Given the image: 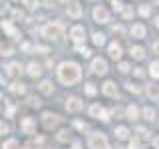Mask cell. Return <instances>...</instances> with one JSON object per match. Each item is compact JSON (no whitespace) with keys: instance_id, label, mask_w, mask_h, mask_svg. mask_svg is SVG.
I'll use <instances>...</instances> for the list:
<instances>
[{"instance_id":"cell-1","label":"cell","mask_w":159,"mask_h":149,"mask_svg":"<svg viewBox=\"0 0 159 149\" xmlns=\"http://www.w3.org/2000/svg\"><path fill=\"white\" fill-rule=\"evenodd\" d=\"M82 78V70L76 62H62L58 66V79L64 86H74Z\"/></svg>"},{"instance_id":"cell-2","label":"cell","mask_w":159,"mask_h":149,"mask_svg":"<svg viewBox=\"0 0 159 149\" xmlns=\"http://www.w3.org/2000/svg\"><path fill=\"white\" fill-rule=\"evenodd\" d=\"M88 147L89 149H111L109 147L107 137L103 135L102 131H92L88 135Z\"/></svg>"},{"instance_id":"cell-3","label":"cell","mask_w":159,"mask_h":149,"mask_svg":"<svg viewBox=\"0 0 159 149\" xmlns=\"http://www.w3.org/2000/svg\"><path fill=\"white\" fill-rule=\"evenodd\" d=\"M64 34V24L62 22H48L46 26L42 28V36L48 38V40H58L62 38Z\"/></svg>"},{"instance_id":"cell-4","label":"cell","mask_w":159,"mask_h":149,"mask_svg":"<svg viewBox=\"0 0 159 149\" xmlns=\"http://www.w3.org/2000/svg\"><path fill=\"white\" fill-rule=\"evenodd\" d=\"M60 121H62V117H60L58 113H50V111L42 113V125L46 127V129H52V127H56Z\"/></svg>"},{"instance_id":"cell-5","label":"cell","mask_w":159,"mask_h":149,"mask_svg":"<svg viewBox=\"0 0 159 149\" xmlns=\"http://www.w3.org/2000/svg\"><path fill=\"white\" fill-rule=\"evenodd\" d=\"M70 38L74 40L76 46H82L84 40H86V30H84V26H74L72 30H70Z\"/></svg>"},{"instance_id":"cell-6","label":"cell","mask_w":159,"mask_h":149,"mask_svg":"<svg viewBox=\"0 0 159 149\" xmlns=\"http://www.w3.org/2000/svg\"><path fill=\"white\" fill-rule=\"evenodd\" d=\"M89 115L96 117V119H102V121H109V113L103 109L99 103H93V106H89Z\"/></svg>"},{"instance_id":"cell-7","label":"cell","mask_w":159,"mask_h":149,"mask_svg":"<svg viewBox=\"0 0 159 149\" xmlns=\"http://www.w3.org/2000/svg\"><path fill=\"white\" fill-rule=\"evenodd\" d=\"M93 20L98 24H107L109 22V12L106 10V6H96L93 8Z\"/></svg>"},{"instance_id":"cell-8","label":"cell","mask_w":159,"mask_h":149,"mask_svg":"<svg viewBox=\"0 0 159 149\" xmlns=\"http://www.w3.org/2000/svg\"><path fill=\"white\" fill-rule=\"evenodd\" d=\"M82 107H84V103H82V99L76 97V96H72V97H68L66 99V109L70 113H78V111H82Z\"/></svg>"},{"instance_id":"cell-9","label":"cell","mask_w":159,"mask_h":149,"mask_svg":"<svg viewBox=\"0 0 159 149\" xmlns=\"http://www.w3.org/2000/svg\"><path fill=\"white\" fill-rule=\"evenodd\" d=\"M92 72L93 74H98V76H106V72H107V62L103 58H96L92 62Z\"/></svg>"},{"instance_id":"cell-10","label":"cell","mask_w":159,"mask_h":149,"mask_svg":"<svg viewBox=\"0 0 159 149\" xmlns=\"http://www.w3.org/2000/svg\"><path fill=\"white\" fill-rule=\"evenodd\" d=\"M4 70H6V74L10 78H18L20 74H22V64H20V62H10Z\"/></svg>"},{"instance_id":"cell-11","label":"cell","mask_w":159,"mask_h":149,"mask_svg":"<svg viewBox=\"0 0 159 149\" xmlns=\"http://www.w3.org/2000/svg\"><path fill=\"white\" fill-rule=\"evenodd\" d=\"M107 54H109V58L119 60V58H121V44H119V42H111L107 46Z\"/></svg>"},{"instance_id":"cell-12","label":"cell","mask_w":159,"mask_h":149,"mask_svg":"<svg viewBox=\"0 0 159 149\" xmlns=\"http://www.w3.org/2000/svg\"><path fill=\"white\" fill-rule=\"evenodd\" d=\"M102 92L106 93L107 97H117V86H116V82H106L102 86Z\"/></svg>"},{"instance_id":"cell-13","label":"cell","mask_w":159,"mask_h":149,"mask_svg":"<svg viewBox=\"0 0 159 149\" xmlns=\"http://www.w3.org/2000/svg\"><path fill=\"white\" fill-rule=\"evenodd\" d=\"M131 38H137V40H141V38H145V26L143 24H131Z\"/></svg>"},{"instance_id":"cell-14","label":"cell","mask_w":159,"mask_h":149,"mask_svg":"<svg viewBox=\"0 0 159 149\" xmlns=\"http://www.w3.org/2000/svg\"><path fill=\"white\" fill-rule=\"evenodd\" d=\"M66 10H68L70 18H80V16H82V6H80V2H72Z\"/></svg>"},{"instance_id":"cell-15","label":"cell","mask_w":159,"mask_h":149,"mask_svg":"<svg viewBox=\"0 0 159 149\" xmlns=\"http://www.w3.org/2000/svg\"><path fill=\"white\" fill-rule=\"evenodd\" d=\"M34 127H36V123H34V119L32 117H24L22 119V131L24 133H34Z\"/></svg>"},{"instance_id":"cell-16","label":"cell","mask_w":159,"mask_h":149,"mask_svg":"<svg viewBox=\"0 0 159 149\" xmlns=\"http://www.w3.org/2000/svg\"><path fill=\"white\" fill-rule=\"evenodd\" d=\"M40 74H42V66L36 62H30L28 64V76H32V78H38Z\"/></svg>"},{"instance_id":"cell-17","label":"cell","mask_w":159,"mask_h":149,"mask_svg":"<svg viewBox=\"0 0 159 149\" xmlns=\"http://www.w3.org/2000/svg\"><path fill=\"white\" fill-rule=\"evenodd\" d=\"M116 137H117V139H121V141L129 139V129H127L125 125H119V127H116Z\"/></svg>"},{"instance_id":"cell-18","label":"cell","mask_w":159,"mask_h":149,"mask_svg":"<svg viewBox=\"0 0 159 149\" xmlns=\"http://www.w3.org/2000/svg\"><path fill=\"white\" fill-rule=\"evenodd\" d=\"M129 54H131L133 60H143V56H145V50H143L141 46H133L131 50H129Z\"/></svg>"},{"instance_id":"cell-19","label":"cell","mask_w":159,"mask_h":149,"mask_svg":"<svg viewBox=\"0 0 159 149\" xmlns=\"http://www.w3.org/2000/svg\"><path fill=\"white\" fill-rule=\"evenodd\" d=\"M147 96L151 99H159V86H155V84H147Z\"/></svg>"},{"instance_id":"cell-20","label":"cell","mask_w":159,"mask_h":149,"mask_svg":"<svg viewBox=\"0 0 159 149\" xmlns=\"http://www.w3.org/2000/svg\"><path fill=\"white\" fill-rule=\"evenodd\" d=\"M10 92L12 93H26V86L22 82H12L10 84Z\"/></svg>"},{"instance_id":"cell-21","label":"cell","mask_w":159,"mask_h":149,"mask_svg":"<svg viewBox=\"0 0 159 149\" xmlns=\"http://www.w3.org/2000/svg\"><path fill=\"white\" fill-rule=\"evenodd\" d=\"M141 115H143V119H147V121H153V119H155V109L145 106L141 109Z\"/></svg>"},{"instance_id":"cell-22","label":"cell","mask_w":159,"mask_h":149,"mask_svg":"<svg viewBox=\"0 0 159 149\" xmlns=\"http://www.w3.org/2000/svg\"><path fill=\"white\" fill-rule=\"evenodd\" d=\"M2 30L6 34H10V36H18V32H16V28L12 26V22H8V20H4L2 22Z\"/></svg>"},{"instance_id":"cell-23","label":"cell","mask_w":159,"mask_h":149,"mask_svg":"<svg viewBox=\"0 0 159 149\" xmlns=\"http://www.w3.org/2000/svg\"><path fill=\"white\" fill-rule=\"evenodd\" d=\"M40 92L46 93V96L54 93V84H52V82H42V84H40Z\"/></svg>"},{"instance_id":"cell-24","label":"cell","mask_w":159,"mask_h":149,"mask_svg":"<svg viewBox=\"0 0 159 149\" xmlns=\"http://www.w3.org/2000/svg\"><path fill=\"white\" fill-rule=\"evenodd\" d=\"M125 115H127V119H137V115H139L137 107H135V106H129V107L125 109Z\"/></svg>"},{"instance_id":"cell-25","label":"cell","mask_w":159,"mask_h":149,"mask_svg":"<svg viewBox=\"0 0 159 149\" xmlns=\"http://www.w3.org/2000/svg\"><path fill=\"white\" fill-rule=\"evenodd\" d=\"M2 149H20V145H18L16 139H6L4 145H2Z\"/></svg>"},{"instance_id":"cell-26","label":"cell","mask_w":159,"mask_h":149,"mask_svg":"<svg viewBox=\"0 0 159 149\" xmlns=\"http://www.w3.org/2000/svg\"><path fill=\"white\" fill-rule=\"evenodd\" d=\"M92 38H93V44H96V46H103V44H106V36L99 34V32H96Z\"/></svg>"},{"instance_id":"cell-27","label":"cell","mask_w":159,"mask_h":149,"mask_svg":"<svg viewBox=\"0 0 159 149\" xmlns=\"http://www.w3.org/2000/svg\"><path fill=\"white\" fill-rule=\"evenodd\" d=\"M58 141H60V143L70 141V131H68V129H62V131L58 133Z\"/></svg>"},{"instance_id":"cell-28","label":"cell","mask_w":159,"mask_h":149,"mask_svg":"<svg viewBox=\"0 0 159 149\" xmlns=\"http://www.w3.org/2000/svg\"><path fill=\"white\" fill-rule=\"evenodd\" d=\"M76 50H78L80 56H84V58H89V56H92V50L86 48V46H76Z\"/></svg>"},{"instance_id":"cell-29","label":"cell","mask_w":159,"mask_h":149,"mask_svg":"<svg viewBox=\"0 0 159 149\" xmlns=\"http://www.w3.org/2000/svg\"><path fill=\"white\" fill-rule=\"evenodd\" d=\"M149 74H151L153 78H159V62H153L151 66H149Z\"/></svg>"},{"instance_id":"cell-30","label":"cell","mask_w":159,"mask_h":149,"mask_svg":"<svg viewBox=\"0 0 159 149\" xmlns=\"http://www.w3.org/2000/svg\"><path fill=\"white\" fill-rule=\"evenodd\" d=\"M139 14H141L143 18L151 16V6H147V4H143V6H139Z\"/></svg>"},{"instance_id":"cell-31","label":"cell","mask_w":159,"mask_h":149,"mask_svg":"<svg viewBox=\"0 0 159 149\" xmlns=\"http://www.w3.org/2000/svg\"><path fill=\"white\" fill-rule=\"evenodd\" d=\"M26 103H28L30 107H38V106H40V99H38L36 96H30V97L26 99Z\"/></svg>"},{"instance_id":"cell-32","label":"cell","mask_w":159,"mask_h":149,"mask_svg":"<svg viewBox=\"0 0 159 149\" xmlns=\"http://www.w3.org/2000/svg\"><path fill=\"white\" fill-rule=\"evenodd\" d=\"M111 6H113L116 12H121V10H123V2H121V0H111Z\"/></svg>"},{"instance_id":"cell-33","label":"cell","mask_w":159,"mask_h":149,"mask_svg":"<svg viewBox=\"0 0 159 149\" xmlns=\"http://www.w3.org/2000/svg\"><path fill=\"white\" fill-rule=\"evenodd\" d=\"M125 88L129 89V92H133V93H141V88H137L135 84H131V82H127V84H125Z\"/></svg>"},{"instance_id":"cell-34","label":"cell","mask_w":159,"mask_h":149,"mask_svg":"<svg viewBox=\"0 0 159 149\" xmlns=\"http://www.w3.org/2000/svg\"><path fill=\"white\" fill-rule=\"evenodd\" d=\"M96 92H98V89H96L93 84H86V93H88V96H93Z\"/></svg>"},{"instance_id":"cell-35","label":"cell","mask_w":159,"mask_h":149,"mask_svg":"<svg viewBox=\"0 0 159 149\" xmlns=\"http://www.w3.org/2000/svg\"><path fill=\"white\" fill-rule=\"evenodd\" d=\"M137 133H139V137H141V139H149V131H147V129L145 127H137Z\"/></svg>"},{"instance_id":"cell-36","label":"cell","mask_w":159,"mask_h":149,"mask_svg":"<svg viewBox=\"0 0 159 149\" xmlns=\"http://www.w3.org/2000/svg\"><path fill=\"white\" fill-rule=\"evenodd\" d=\"M129 68H131V66H129L127 62H121V64H119V72H121V74H127Z\"/></svg>"},{"instance_id":"cell-37","label":"cell","mask_w":159,"mask_h":149,"mask_svg":"<svg viewBox=\"0 0 159 149\" xmlns=\"http://www.w3.org/2000/svg\"><path fill=\"white\" fill-rule=\"evenodd\" d=\"M129 149H139V139L137 137L129 139Z\"/></svg>"},{"instance_id":"cell-38","label":"cell","mask_w":159,"mask_h":149,"mask_svg":"<svg viewBox=\"0 0 159 149\" xmlns=\"http://www.w3.org/2000/svg\"><path fill=\"white\" fill-rule=\"evenodd\" d=\"M113 34H117V36H123V34H125V28H123V26H113Z\"/></svg>"},{"instance_id":"cell-39","label":"cell","mask_w":159,"mask_h":149,"mask_svg":"<svg viewBox=\"0 0 159 149\" xmlns=\"http://www.w3.org/2000/svg\"><path fill=\"white\" fill-rule=\"evenodd\" d=\"M10 54H12V48L8 44H2V56H10Z\"/></svg>"},{"instance_id":"cell-40","label":"cell","mask_w":159,"mask_h":149,"mask_svg":"<svg viewBox=\"0 0 159 149\" xmlns=\"http://www.w3.org/2000/svg\"><path fill=\"white\" fill-rule=\"evenodd\" d=\"M123 18H125V20L133 18V10L131 8H123Z\"/></svg>"},{"instance_id":"cell-41","label":"cell","mask_w":159,"mask_h":149,"mask_svg":"<svg viewBox=\"0 0 159 149\" xmlns=\"http://www.w3.org/2000/svg\"><path fill=\"white\" fill-rule=\"evenodd\" d=\"M133 74H135L137 78H143V76H145V70H143V68H133Z\"/></svg>"},{"instance_id":"cell-42","label":"cell","mask_w":159,"mask_h":149,"mask_svg":"<svg viewBox=\"0 0 159 149\" xmlns=\"http://www.w3.org/2000/svg\"><path fill=\"white\" fill-rule=\"evenodd\" d=\"M0 131H2V135H6V133H10V125L2 121V125H0Z\"/></svg>"},{"instance_id":"cell-43","label":"cell","mask_w":159,"mask_h":149,"mask_svg":"<svg viewBox=\"0 0 159 149\" xmlns=\"http://www.w3.org/2000/svg\"><path fill=\"white\" fill-rule=\"evenodd\" d=\"M24 4H26L28 8H36V6H38V2H36V0H24Z\"/></svg>"},{"instance_id":"cell-44","label":"cell","mask_w":159,"mask_h":149,"mask_svg":"<svg viewBox=\"0 0 159 149\" xmlns=\"http://www.w3.org/2000/svg\"><path fill=\"white\" fill-rule=\"evenodd\" d=\"M12 16L14 18H24V14H22V10H12Z\"/></svg>"},{"instance_id":"cell-45","label":"cell","mask_w":159,"mask_h":149,"mask_svg":"<svg viewBox=\"0 0 159 149\" xmlns=\"http://www.w3.org/2000/svg\"><path fill=\"white\" fill-rule=\"evenodd\" d=\"M14 111H16V109H14L12 106H8V109H6V115H8V117H12V115H14Z\"/></svg>"},{"instance_id":"cell-46","label":"cell","mask_w":159,"mask_h":149,"mask_svg":"<svg viewBox=\"0 0 159 149\" xmlns=\"http://www.w3.org/2000/svg\"><path fill=\"white\" fill-rule=\"evenodd\" d=\"M22 50L24 52H32V46H30V44H22Z\"/></svg>"},{"instance_id":"cell-47","label":"cell","mask_w":159,"mask_h":149,"mask_svg":"<svg viewBox=\"0 0 159 149\" xmlns=\"http://www.w3.org/2000/svg\"><path fill=\"white\" fill-rule=\"evenodd\" d=\"M76 127H78V129H86V123H82V121H76Z\"/></svg>"},{"instance_id":"cell-48","label":"cell","mask_w":159,"mask_h":149,"mask_svg":"<svg viewBox=\"0 0 159 149\" xmlns=\"http://www.w3.org/2000/svg\"><path fill=\"white\" fill-rule=\"evenodd\" d=\"M153 52H155V54H159V42H155V44H153Z\"/></svg>"},{"instance_id":"cell-49","label":"cell","mask_w":159,"mask_h":149,"mask_svg":"<svg viewBox=\"0 0 159 149\" xmlns=\"http://www.w3.org/2000/svg\"><path fill=\"white\" fill-rule=\"evenodd\" d=\"M153 145H155V149H159V137L153 139Z\"/></svg>"},{"instance_id":"cell-50","label":"cell","mask_w":159,"mask_h":149,"mask_svg":"<svg viewBox=\"0 0 159 149\" xmlns=\"http://www.w3.org/2000/svg\"><path fill=\"white\" fill-rule=\"evenodd\" d=\"M44 4H46V6H52V4H54V0H44Z\"/></svg>"},{"instance_id":"cell-51","label":"cell","mask_w":159,"mask_h":149,"mask_svg":"<svg viewBox=\"0 0 159 149\" xmlns=\"http://www.w3.org/2000/svg\"><path fill=\"white\" fill-rule=\"evenodd\" d=\"M72 149H82V145H80V143H74V145H72Z\"/></svg>"},{"instance_id":"cell-52","label":"cell","mask_w":159,"mask_h":149,"mask_svg":"<svg viewBox=\"0 0 159 149\" xmlns=\"http://www.w3.org/2000/svg\"><path fill=\"white\" fill-rule=\"evenodd\" d=\"M22 149H34V147L32 145H26V147H22Z\"/></svg>"},{"instance_id":"cell-53","label":"cell","mask_w":159,"mask_h":149,"mask_svg":"<svg viewBox=\"0 0 159 149\" xmlns=\"http://www.w3.org/2000/svg\"><path fill=\"white\" fill-rule=\"evenodd\" d=\"M151 2H153V4H159V0H151Z\"/></svg>"},{"instance_id":"cell-54","label":"cell","mask_w":159,"mask_h":149,"mask_svg":"<svg viewBox=\"0 0 159 149\" xmlns=\"http://www.w3.org/2000/svg\"><path fill=\"white\" fill-rule=\"evenodd\" d=\"M157 28H159V16H157Z\"/></svg>"},{"instance_id":"cell-55","label":"cell","mask_w":159,"mask_h":149,"mask_svg":"<svg viewBox=\"0 0 159 149\" xmlns=\"http://www.w3.org/2000/svg\"><path fill=\"white\" fill-rule=\"evenodd\" d=\"M64 2H66V0H64Z\"/></svg>"}]
</instances>
